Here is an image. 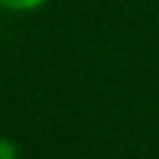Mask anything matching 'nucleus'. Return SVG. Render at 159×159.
<instances>
[{"mask_svg": "<svg viewBox=\"0 0 159 159\" xmlns=\"http://www.w3.org/2000/svg\"><path fill=\"white\" fill-rule=\"evenodd\" d=\"M47 0H0L2 7H10V10H35L40 5H45Z\"/></svg>", "mask_w": 159, "mask_h": 159, "instance_id": "1", "label": "nucleus"}, {"mask_svg": "<svg viewBox=\"0 0 159 159\" xmlns=\"http://www.w3.org/2000/svg\"><path fill=\"white\" fill-rule=\"evenodd\" d=\"M0 159H17V147L10 139H0Z\"/></svg>", "mask_w": 159, "mask_h": 159, "instance_id": "2", "label": "nucleus"}]
</instances>
